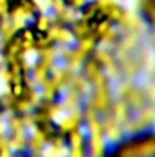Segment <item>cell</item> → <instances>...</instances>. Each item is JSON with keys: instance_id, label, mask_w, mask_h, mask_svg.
<instances>
[{"instance_id": "cell-1", "label": "cell", "mask_w": 155, "mask_h": 157, "mask_svg": "<svg viewBox=\"0 0 155 157\" xmlns=\"http://www.w3.org/2000/svg\"><path fill=\"white\" fill-rule=\"evenodd\" d=\"M102 157H155V130L124 137Z\"/></svg>"}]
</instances>
